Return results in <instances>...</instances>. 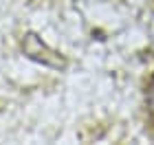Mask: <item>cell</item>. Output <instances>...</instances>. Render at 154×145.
Masks as SVG:
<instances>
[{
  "instance_id": "cell-1",
  "label": "cell",
  "mask_w": 154,
  "mask_h": 145,
  "mask_svg": "<svg viewBox=\"0 0 154 145\" xmlns=\"http://www.w3.org/2000/svg\"><path fill=\"white\" fill-rule=\"evenodd\" d=\"M148 106L154 110V77H152L150 86H148Z\"/></svg>"
}]
</instances>
